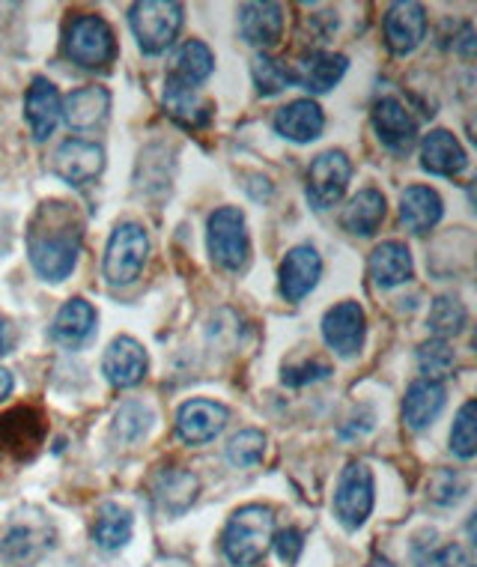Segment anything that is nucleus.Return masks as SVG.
Returning <instances> with one entry per match:
<instances>
[{"mask_svg":"<svg viewBox=\"0 0 477 567\" xmlns=\"http://www.w3.org/2000/svg\"><path fill=\"white\" fill-rule=\"evenodd\" d=\"M427 37V10L415 0L391 3L385 12V42L394 54H412Z\"/></svg>","mask_w":477,"mask_h":567,"instance_id":"nucleus-14","label":"nucleus"},{"mask_svg":"<svg viewBox=\"0 0 477 567\" xmlns=\"http://www.w3.org/2000/svg\"><path fill=\"white\" fill-rule=\"evenodd\" d=\"M454 362H457V355H454V350H450L448 341L433 338V341L421 343L418 368H421V373H424V380L442 382L450 373Z\"/></svg>","mask_w":477,"mask_h":567,"instance_id":"nucleus-35","label":"nucleus"},{"mask_svg":"<svg viewBox=\"0 0 477 567\" xmlns=\"http://www.w3.org/2000/svg\"><path fill=\"white\" fill-rule=\"evenodd\" d=\"M272 544L278 547V556H281L287 565H295V561H299V556H302L304 538L299 528H283L281 535H278Z\"/></svg>","mask_w":477,"mask_h":567,"instance_id":"nucleus-41","label":"nucleus"},{"mask_svg":"<svg viewBox=\"0 0 477 567\" xmlns=\"http://www.w3.org/2000/svg\"><path fill=\"white\" fill-rule=\"evenodd\" d=\"M7 343H10V329H7V320L0 317V355L7 352Z\"/></svg>","mask_w":477,"mask_h":567,"instance_id":"nucleus-43","label":"nucleus"},{"mask_svg":"<svg viewBox=\"0 0 477 567\" xmlns=\"http://www.w3.org/2000/svg\"><path fill=\"white\" fill-rule=\"evenodd\" d=\"M153 493H156L158 508L170 514V517H179L195 505L197 493H200V481H197L195 472L176 466V470H165L158 475Z\"/></svg>","mask_w":477,"mask_h":567,"instance_id":"nucleus-25","label":"nucleus"},{"mask_svg":"<svg viewBox=\"0 0 477 567\" xmlns=\"http://www.w3.org/2000/svg\"><path fill=\"white\" fill-rule=\"evenodd\" d=\"M105 171V150L96 141L69 137L54 153V174L69 186H87Z\"/></svg>","mask_w":477,"mask_h":567,"instance_id":"nucleus-10","label":"nucleus"},{"mask_svg":"<svg viewBox=\"0 0 477 567\" xmlns=\"http://www.w3.org/2000/svg\"><path fill=\"white\" fill-rule=\"evenodd\" d=\"M373 128L391 153H409L418 144V120L394 96L380 99L373 105Z\"/></svg>","mask_w":477,"mask_h":567,"instance_id":"nucleus-13","label":"nucleus"},{"mask_svg":"<svg viewBox=\"0 0 477 567\" xmlns=\"http://www.w3.org/2000/svg\"><path fill=\"white\" fill-rule=\"evenodd\" d=\"M266 454V436L260 431H239L234 440L227 442V460L236 470H251Z\"/></svg>","mask_w":477,"mask_h":567,"instance_id":"nucleus-36","label":"nucleus"},{"mask_svg":"<svg viewBox=\"0 0 477 567\" xmlns=\"http://www.w3.org/2000/svg\"><path fill=\"white\" fill-rule=\"evenodd\" d=\"M350 60L332 51H311L299 63H292V81L311 93H329L346 75Z\"/></svg>","mask_w":477,"mask_h":567,"instance_id":"nucleus-21","label":"nucleus"},{"mask_svg":"<svg viewBox=\"0 0 477 567\" xmlns=\"http://www.w3.org/2000/svg\"><path fill=\"white\" fill-rule=\"evenodd\" d=\"M12 392V373L0 368V401H7Z\"/></svg>","mask_w":477,"mask_h":567,"instance_id":"nucleus-42","label":"nucleus"},{"mask_svg":"<svg viewBox=\"0 0 477 567\" xmlns=\"http://www.w3.org/2000/svg\"><path fill=\"white\" fill-rule=\"evenodd\" d=\"M385 213H388L385 195L376 192V188H361L359 195L343 206L341 225L352 236H373L380 230L382 221H385Z\"/></svg>","mask_w":477,"mask_h":567,"instance_id":"nucleus-28","label":"nucleus"},{"mask_svg":"<svg viewBox=\"0 0 477 567\" xmlns=\"http://www.w3.org/2000/svg\"><path fill=\"white\" fill-rule=\"evenodd\" d=\"M117 54L114 30L102 16H79L66 28V58L84 69H105Z\"/></svg>","mask_w":477,"mask_h":567,"instance_id":"nucleus-5","label":"nucleus"},{"mask_svg":"<svg viewBox=\"0 0 477 567\" xmlns=\"http://www.w3.org/2000/svg\"><path fill=\"white\" fill-rule=\"evenodd\" d=\"M24 117L37 141H45L58 128L63 117V99L49 79H33L24 96Z\"/></svg>","mask_w":477,"mask_h":567,"instance_id":"nucleus-20","label":"nucleus"},{"mask_svg":"<svg viewBox=\"0 0 477 567\" xmlns=\"http://www.w3.org/2000/svg\"><path fill=\"white\" fill-rule=\"evenodd\" d=\"M364 334H367V317L359 302L334 305L322 317V338L343 359L359 355L364 347Z\"/></svg>","mask_w":477,"mask_h":567,"instance_id":"nucleus-11","label":"nucleus"},{"mask_svg":"<svg viewBox=\"0 0 477 567\" xmlns=\"http://www.w3.org/2000/svg\"><path fill=\"white\" fill-rule=\"evenodd\" d=\"M468 313H466V305L454 299V296H438L433 308H429V317L427 323L429 329L436 332V338L442 341H448L454 334L463 332V326H466Z\"/></svg>","mask_w":477,"mask_h":567,"instance_id":"nucleus-34","label":"nucleus"},{"mask_svg":"<svg viewBox=\"0 0 477 567\" xmlns=\"http://www.w3.org/2000/svg\"><path fill=\"white\" fill-rule=\"evenodd\" d=\"M230 410L218 401H188L176 412V436L186 445H206L227 427Z\"/></svg>","mask_w":477,"mask_h":567,"instance_id":"nucleus-12","label":"nucleus"},{"mask_svg":"<svg viewBox=\"0 0 477 567\" xmlns=\"http://www.w3.org/2000/svg\"><path fill=\"white\" fill-rule=\"evenodd\" d=\"M49 433V421L37 406H15L0 415V454L12 460L37 457Z\"/></svg>","mask_w":477,"mask_h":567,"instance_id":"nucleus-7","label":"nucleus"},{"mask_svg":"<svg viewBox=\"0 0 477 567\" xmlns=\"http://www.w3.org/2000/svg\"><path fill=\"white\" fill-rule=\"evenodd\" d=\"M153 427V412L146 410L144 403H123L114 415V433L123 442H137L146 436V431Z\"/></svg>","mask_w":477,"mask_h":567,"instance_id":"nucleus-38","label":"nucleus"},{"mask_svg":"<svg viewBox=\"0 0 477 567\" xmlns=\"http://www.w3.org/2000/svg\"><path fill=\"white\" fill-rule=\"evenodd\" d=\"M445 385L436 380H418L412 382L409 392L403 398V421L412 431H424L438 419V412L445 410Z\"/></svg>","mask_w":477,"mask_h":567,"instance_id":"nucleus-24","label":"nucleus"},{"mask_svg":"<svg viewBox=\"0 0 477 567\" xmlns=\"http://www.w3.org/2000/svg\"><path fill=\"white\" fill-rule=\"evenodd\" d=\"M96 329V308L84 299H69L51 323V338L63 347H81Z\"/></svg>","mask_w":477,"mask_h":567,"instance_id":"nucleus-27","label":"nucleus"},{"mask_svg":"<svg viewBox=\"0 0 477 567\" xmlns=\"http://www.w3.org/2000/svg\"><path fill=\"white\" fill-rule=\"evenodd\" d=\"M242 40L253 49H274L283 37V10L278 3H242L239 7Z\"/></svg>","mask_w":477,"mask_h":567,"instance_id":"nucleus-18","label":"nucleus"},{"mask_svg":"<svg viewBox=\"0 0 477 567\" xmlns=\"http://www.w3.org/2000/svg\"><path fill=\"white\" fill-rule=\"evenodd\" d=\"M84 218L75 204L45 200L28 227V257L45 281H66L81 255Z\"/></svg>","mask_w":477,"mask_h":567,"instance_id":"nucleus-1","label":"nucleus"},{"mask_svg":"<svg viewBox=\"0 0 477 567\" xmlns=\"http://www.w3.org/2000/svg\"><path fill=\"white\" fill-rule=\"evenodd\" d=\"M450 451L463 460H471L477 451V419H475V401L463 403L457 412V421L450 427Z\"/></svg>","mask_w":477,"mask_h":567,"instance_id":"nucleus-37","label":"nucleus"},{"mask_svg":"<svg viewBox=\"0 0 477 567\" xmlns=\"http://www.w3.org/2000/svg\"><path fill=\"white\" fill-rule=\"evenodd\" d=\"M149 257V236L137 221H123L114 227L105 248V278L111 284H132L144 272Z\"/></svg>","mask_w":477,"mask_h":567,"instance_id":"nucleus-6","label":"nucleus"},{"mask_svg":"<svg viewBox=\"0 0 477 567\" xmlns=\"http://www.w3.org/2000/svg\"><path fill=\"white\" fill-rule=\"evenodd\" d=\"M107 111H111V93L105 87H96V84L72 90L63 99V120L69 123V128H79V132L98 126L107 117Z\"/></svg>","mask_w":477,"mask_h":567,"instance_id":"nucleus-29","label":"nucleus"},{"mask_svg":"<svg viewBox=\"0 0 477 567\" xmlns=\"http://www.w3.org/2000/svg\"><path fill=\"white\" fill-rule=\"evenodd\" d=\"M54 528L45 519H24V523H15L10 526V532L0 538V553L7 561L19 567H28L30 561H37L40 556H45L54 544Z\"/></svg>","mask_w":477,"mask_h":567,"instance_id":"nucleus-16","label":"nucleus"},{"mask_svg":"<svg viewBox=\"0 0 477 567\" xmlns=\"http://www.w3.org/2000/svg\"><path fill=\"white\" fill-rule=\"evenodd\" d=\"M128 24L144 54H162L183 28V7L176 0H141L128 10Z\"/></svg>","mask_w":477,"mask_h":567,"instance_id":"nucleus-3","label":"nucleus"},{"mask_svg":"<svg viewBox=\"0 0 477 567\" xmlns=\"http://www.w3.org/2000/svg\"><path fill=\"white\" fill-rule=\"evenodd\" d=\"M274 540V511L266 505H245L230 517L225 528V556L230 565L251 567L269 553Z\"/></svg>","mask_w":477,"mask_h":567,"instance_id":"nucleus-2","label":"nucleus"},{"mask_svg":"<svg viewBox=\"0 0 477 567\" xmlns=\"http://www.w3.org/2000/svg\"><path fill=\"white\" fill-rule=\"evenodd\" d=\"M463 493H466V478L454 470H438L427 481V496L436 505H454V502L463 499Z\"/></svg>","mask_w":477,"mask_h":567,"instance_id":"nucleus-39","label":"nucleus"},{"mask_svg":"<svg viewBox=\"0 0 477 567\" xmlns=\"http://www.w3.org/2000/svg\"><path fill=\"white\" fill-rule=\"evenodd\" d=\"M251 75L260 96H278L281 90L295 84V81H292V66H287L283 60H274L272 54H263V51L253 58Z\"/></svg>","mask_w":477,"mask_h":567,"instance_id":"nucleus-33","label":"nucleus"},{"mask_svg":"<svg viewBox=\"0 0 477 567\" xmlns=\"http://www.w3.org/2000/svg\"><path fill=\"white\" fill-rule=\"evenodd\" d=\"M209 255L227 272H239L248 264L251 243H248V227H245V213L239 206H221L209 216V230H206Z\"/></svg>","mask_w":477,"mask_h":567,"instance_id":"nucleus-4","label":"nucleus"},{"mask_svg":"<svg viewBox=\"0 0 477 567\" xmlns=\"http://www.w3.org/2000/svg\"><path fill=\"white\" fill-rule=\"evenodd\" d=\"M352 179V162L343 150H325L308 167V200L317 209H332L346 195Z\"/></svg>","mask_w":477,"mask_h":567,"instance_id":"nucleus-8","label":"nucleus"},{"mask_svg":"<svg viewBox=\"0 0 477 567\" xmlns=\"http://www.w3.org/2000/svg\"><path fill=\"white\" fill-rule=\"evenodd\" d=\"M421 165L436 176H457L466 171L468 156L448 128H436L421 141Z\"/></svg>","mask_w":477,"mask_h":567,"instance_id":"nucleus-22","label":"nucleus"},{"mask_svg":"<svg viewBox=\"0 0 477 567\" xmlns=\"http://www.w3.org/2000/svg\"><path fill=\"white\" fill-rule=\"evenodd\" d=\"M146 368H149L146 350L135 338H128V334L114 338L105 355H102V373H105V380L114 389H132V385H137L146 377Z\"/></svg>","mask_w":477,"mask_h":567,"instance_id":"nucleus-15","label":"nucleus"},{"mask_svg":"<svg viewBox=\"0 0 477 567\" xmlns=\"http://www.w3.org/2000/svg\"><path fill=\"white\" fill-rule=\"evenodd\" d=\"M212 69L215 58L212 51H209V45L200 40H188L183 49L176 51L174 69H170L167 81H174L179 87L197 90V84H204V81L212 75Z\"/></svg>","mask_w":477,"mask_h":567,"instance_id":"nucleus-31","label":"nucleus"},{"mask_svg":"<svg viewBox=\"0 0 477 567\" xmlns=\"http://www.w3.org/2000/svg\"><path fill=\"white\" fill-rule=\"evenodd\" d=\"M272 126L278 135L292 141V144H311L322 135L325 117H322V109L313 99H295L274 114Z\"/></svg>","mask_w":477,"mask_h":567,"instance_id":"nucleus-19","label":"nucleus"},{"mask_svg":"<svg viewBox=\"0 0 477 567\" xmlns=\"http://www.w3.org/2000/svg\"><path fill=\"white\" fill-rule=\"evenodd\" d=\"M367 567H391L388 561H373V565H367Z\"/></svg>","mask_w":477,"mask_h":567,"instance_id":"nucleus-44","label":"nucleus"},{"mask_svg":"<svg viewBox=\"0 0 477 567\" xmlns=\"http://www.w3.org/2000/svg\"><path fill=\"white\" fill-rule=\"evenodd\" d=\"M373 511V472L367 463H350L334 489V517L346 528H361Z\"/></svg>","mask_w":477,"mask_h":567,"instance_id":"nucleus-9","label":"nucleus"},{"mask_svg":"<svg viewBox=\"0 0 477 567\" xmlns=\"http://www.w3.org/2000/svg\"><path fill=\"white\" fill-rule=\"evenodd\" d=\"M367 269H371V278L382 290L400 287V284H406L412 278L409 248L403 243H394V239L376 245L371 260H367Z\"/></svg>","mask_w":477,"mask_h":567,"instance_id":"nucleus-26","label":"nucleus"},{"mask_svg":"<svg viewBox=\"0 0 477 567\" xmlns=\"http://www.w3.org/2000/svg\"><path fill=\"white\" fill-rule=\"evenodd\" d=\"M132 528H135L132 511L117 505V502H105L98 508L96 523H93V540L102 549H120L126 547L128 538H132Z\"/></svg>","mask_w":477,"mask_h":567,"instance_id":"nucleus-32","label":"nucleus"},{"mask_svg":"<svg viewBox=\"0 0 477 567\" xmlns=\"http://www.w3.org/2000/svg\"><path fill=\"white\" fill-rule=\"evenodd\" d=\"M442 197L429 186H409L400 195V221L412 234H429L442 221Z\"/></svg>","mask_w":477,"mask_h":567,"instance_id":"nucleus-23","label":"nucleus"},{"mask_svg":"<svg viewBox=\"0 0 477 567\" xmlns=\"http://www.w3.org/2000/svg\"><path fill=\"white\" fill-rule=\"evenodd\" d=\"M165 111L186 128H204L212 120V102L200 96L197 90L179 87L174 81L165 84Z\"/></svg>","mask_w":477,"mask_h":567,"instance_id":"nucleus-30","label":"nucleus"},{"mask_svg":"<svg viewBox=\"0 0 477 567\" xmlns=\"http://www.w3.org/2000/svg\"><path fill=\"white\" fill-rule=\"evenodd\" d=\"M332 373V368L322 362H304V364H290V368H283V382L287 385H304V382H317L325 380Z\"/></svg>","mask_w":477,"mask_h":567,"instance_id":"nucleus-40","label":"nucleus"},{"mask_svg":"<svg viewBox=\"0 0 477 567\" xmlns=\"http://www.w3.org/2000/svg\"><path fill=\"white\" fill-rule=\"evenodd\" d=\"M322 275V260L313 245H295L281 264V296L287 302H302Z\"/></svg>","mask_w":477,"mask_h":567,"instance_id":"nucleus-17","label":"nucleus"}]
</instances>
